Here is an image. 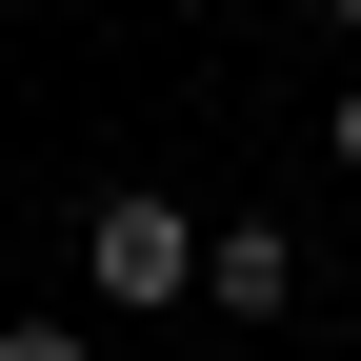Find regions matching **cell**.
<instances>
[{
  "label": "cell",
  "instance_id": "1",
  "mask_svg": "<svg viewBox=\"0 0 361 361\" xmlns=\"http://www.w3.org/2000/svg\"><path fill=\"white\" fill-rule=\"evenodd\" d=\"M201 261H221V241L161 201V180H101V201H80V301H101V322H180Z\"/></svg>",
  "mask_w": 361,
  "mask_h": 361
},
{
  "label": "cell",
  "instance_id": "2",
  "mask_svg": "<svg viewBox=\"0 0 361 361\" xmlns=\"http://www.w3.org/2000/svg\"><path fill=\"white\" fill-rule=\"evenodd\" d=\"M201 301H221V322H281V301H301V261H281V221H221V261H201Z\"/></svg>",
  "mask_w": 361,
  "mask_h": 361
},
{
  "label": "cell",
  "instance_id": "3",
  "mask_svg": "<svg viewBox=\"0 0 361 361\" xmlns=\"http://www.w3.org/2000/svg\"><path fill=\"white\" fill-rule=\"evenodd\" d=\"M0 361H101V322H0Z\"/></svg>",
  "mask_w": 361,
  "mask_h": 361
},
{
  "label": "cell",
  "instance_id": "4",
  "mask_svg": "<svg viewBox=\"0 0 361 361\" xmlns=\"http://www.w3.org/2000/svg\"><path fill=\"white\" fill-rule=\"evenodd\" d=\"M322 161H341V180H361V80H341V101H322Z\"/></svg>",
  "mask_w": 361,
  "mask_h": 361
},
{
  "label": "cell",
  "instance_id": "5",
  "mask_svg": "<svg viewBox=\"0 0 361 361\" xmlns=\"http://www.w3.org/2000/svg\"><path fill=\"white\" fill-rule=\"evenodd\" d=\"M322 20H341V40H361V0H322Z\"/></svg>",
  "mask_w": 361,
  "mask_h": 361
}]
</instances>
